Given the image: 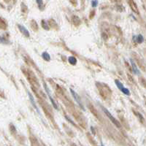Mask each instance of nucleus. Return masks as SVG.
<instances>
[{"label":"nucleus","instance_id":"1","mask_svg":"<svg viewBox=\"0 0 146 146\" xmlns=\"http://www.w3.org/2000/svg\"><path fill=\"white\" fill-rule=\"evenodd\" d=\"M101 109H102V110L104 112V113L107 115V116L110 119V121H112V123H113V124H114L117 127L120 128V127L121 126V124L119 123V121H117V120H116V119H115V118L112 115V114H111V113H110V112H109L106 108H104V107H101Z\"/></svg>","mask_w":146,"mask_h":146},{"label":"nucleus","instance_id":"2","mask_svg":"<svg viewBox=\"0 0 146 146\" xmlns=\"http://www.w3.org/2000/svg\"><path fill=\"white\" fill-rule=\"evenodd\" d=\"M70 92H71V94H72V97H74V99H75V101L78 102V104L81 107V108L83 109V110H84V107H83V103H82V101H81V99H80V97L72 90V89H70Z\"/></svg>","mask_w":146,"mask_h":146},{"label":"nucleus","instance_id":"3","mask_svg":"<svg viewBox=\"0 0 146 146\" xmlns=\"http://www.w3.org/2000/svg\"><path fill=\"white\" fill-rule=\"evenodd\" d=\"M128 1H129V4L131 9L132 10V11L137 14H139V10H138L137 5L135 3V1L134 0H128Z\"/></svg>","mask_w":146,"mask_h":146},{"label":"nucleus","instance_id":"4","mask_svg":"<svg viewBox=\"0 0 146 146\" xmlns=\"http://www.w3.org/2000/svg\"><path fill=\"white\" fill-rule=\"evenodd\" d=\"M18 29H19L20 32H21V33L25 36V37H29L30 34H29V31L26 29V27H24L23 26L20 25V24H18Z\"/></svg>","mask_w":146,"mask_h":146},{"label":"nucleus","instance_id":"5","mask_svg":"<svg viewBox=\"0 0 146 146\" xmlns=\"http://www.w3.org/2000/svg\"><path fill=\"white\" fill-rule=\"evenodd\" d=\"M131 63H132V69H133L134 72H135L136 75H140V71H139L138 68L137 67L136 64H135V62L133 61V60H132V59H131Z\"/></svg>","mask_w":146,"mask_h":146},{"label":"nucleus","instance_id":"6","mask_svg":"<svg viewBox=\"0 0 146 146\" xmlns=\"http://www.w3.org/2000/svg\"><path fill=\"white\" fill-rule=\"evenodd\" d=\"M30 25H31L32 29L34 31H37V30H38L39 27H38V25H37V23L36 21H34V20H32V21H31V22H30Z\"/></svg>","mask_w":146,"mask_h":146},{"label":"nucleus","instance_id":"7","mask_svg":"<svg viewBox=\"0 0 146 146\" xmlns=\"http://www.w3.org/2000/svg\"><path fill=\"white\" fill-rule=\"evenodd\" d=\"M89 110L91 111V112L93 113V115L96 117V118H99V115H98V112L97 111V110L95 109V107L92 105V104H89Z\"/></svg>","mask_w":146,"mask_h":146},{"label":"nucleus","instance_id":"8","mask_svg":"<svg viewBox=\"0 0 146 146\" xmlns=\"http://www.w3.org/2000/svg\"><path fill=\"white\" fill-rule=\"evenodd\" d=\"M72 22H73L74 25H75V26H79L80 24V18L78 16H75V15H74L72 17Z\"/></svg>","mask_w":146,"mask_h":146},{"label":"nucleus","instance_id":"9","mask_svg":"<svg viewBox=\"0 0 146 146\" xmlns=\"http://www.w3.org/2000/svg\"><path fill=\"white\" fill-rule=\"evenodd\" d=\"M68 61L72 65H75L77 64V58L74 56H69L68 58Z\"/></svg>","mask_w":146,"mask_h":146},{"label":"nucleus","instance_id":"10","mask_svg":"<svg viewBox=\"0 0 146 146\" xmlns=\"http://www.w3.org/2000/svg\"><path fill=\"white\" fill-rule=\"evenodd\" d=\"M115 85L117 86V87L121 91L124 87V86H123V84H122V83H121L118 80H115Z\"/></svg>","mask_w":146,"mask_h":146},{"label":"nucleus","instance_id":"11","mask_svg":"<svg viewBox=\"0 0 146 146\" xmlns=\"http://www.w3.org/2000/svg\"><path fill=\"white\" fill-rule=\"evenodd\" d=\"M41 26H42V27L44 29H46V30H49V26H48V24L47 23V22L45 21V20H43L42 21V22H41Z\"/></svg>","mask_w":146,"mask_h":146},{"label":"nucleus","instance_id":"12","mask_svg":"<svg viewBox=\"0 0 146 146\" xmlns=\"http://www.w3.org/2000/svg\"><path fill=\"white\" fill-rule=\"evenodd\" d=\"M7 25L6 22L3 20V18H1V24H0L1 29H7Z\"/></svg>","mask_w":146,"mask_h":146},{"label":"nucleus","instance_id":"13","mask_svg":"<svg viewBox=\"0 0 146 146\" xmlns=\"http://www.w3.org/2000/svg\"><path fill=\"white\" fill-rule=\"evenodd\" d=\"M21 11H22L23 13H27V12H28V7L23 3L21 4Z\"/></svg>","mask_w":146,"mask_h":146},{"label":"nucleus","instance_id":"14","mask_svg":"<svg viewBox=\"0 0 146 146\" xmlns=\"http://www.w3.org/2000/svg\"><path fill=\"white\" fill-rule=\"evenodd\" d=\"M28 94H29V99H30V101H31V102H32V104H33V106H34V107L38 111V109H37V107H36V105H35V103H34V98L32 96V94H30V93H28Z\"/></svg>","mask_w":146,"mask_h":146},{"label":"nucleus","instance_id":"15","mask_svg":"<svg viewBox=\"0 0 146 146\" xmlns=\"http://www.w3.org/2000/svg\"><path fill=\"white\" fill-rule=\"evenodd\" d=\"M43 58L45 60H46V61H50V56L49 55L47 52H44V53H43Z\"/></svg>","mask_w":146,"mask_h":146},{"label":"nucleus","instance_id":"16","mask_svg":"<svg viewBox=\"0 0 146 146\" xmlns=\"http://www.w3.org/2000/svg\"><path fill=\"white\" fill-rule=\"evenodd\" d=\"M136 40H137V42L138 43H142L144 41V38H143V37L142 34H139V35L137 36Z\"/></svg>","mask_w":146,"mask_h":146},{"label":"nucleus","instance_id":"17","mask_svg":"<svg viewBox=\"0 0 146 146\" xmlns=\"http://www.w3.org/2000/svg\"><path fill=\"white\" fill-rule=\"evenodd\" d=\"M121 91L125 94V95H130V91H129V90L128 89H126V88H124L122 90H121Z\"/></svg>","mask_w":146,"mask_h":146},{"label":"nucleus","instance_id":"18","mask_svg":"<svg viewBox=\"0 0 146 146\" xmlns=\"http://www.w3.org/2000/svg\"><path fill=\"white\" fill-rule=\"evenodd\" d=\"M49 98H50V101H51V103H52V104H53V107L55 108V109H58V107H57V104H56V102L54 101V100H53V99L51 97L50 95H49Z\"/></svg>","mask_w":146,"mask_h":146},{"label":"nucleus","instance_id":"19","mask_svg":"<svg viewBox=\"0 0 146 146\" xmlns=\"http://www.w3.org/2000/svg\"><path fill=\"white\" fill-rule=\"evenodd\" d=\"M140 82L141 85H142L143 87L146 88V80H145V79H143V78H140Z\"/></svg>","mask_w":146,"mask_h":146},{"label":"nucleus","instance_id":"20","mask_svg":"<svg viewBox=\"0 0 146 146\" xmlns=\"http://www.w3.org/2000/svg\"><path fill=\"white\" fill-rule=\"evenodd\" d=\"M98 3H99V2H98L97 0H93V1H91L92 7H97Z\"/></svg>","mask_w":146,"mask_h":146},{"label":"nucleus","instance_id":"21","mask_svg":"<svg viewBox=\"0 0 146 146\" xmlns=\"http://www.w3.org/2000/svg\"><path fill=\"white\" fill-rule=\"evenodd\" d=\"M10 132H12V133H15V132H16L15 127L12 124H11V125H10Z\"/></svg>","mask_w":146,"mask_h":146},{"label":"nucleus","instance_id":"22","mask_svg":"<svg viewBox=\"0 0 146 146\" xmlns=\"http://www.w3.org/2000/svg\"><path fill=\"white\" fill-rule=\"evenodd\" d=\"M36 1H37V3L38 4V5H39L40 7H42V6L43 5V0H36Z\"/></svg>","mask_w":146,"mask_h":146},{"label":"nucleus","instance_id":"23","mask_svg":"<svg viewBox=\"0 0 146 146\" xmlns=\"http://www.w3.org/2000/svg\"><path fill=\"white\" fill-rule=\"evenodd\" d=\"M91 15H90V18L91 19V18H92V15L94 16V14H95V11H91Z\"/></svg>","mask_w":146,"mask_h":146},{"label":"nucleus","instance_id":"24","mask_svg":"<svg viewBox=\"0 0 146 146\" xmlns=\"http://www.w3.org/2000/svg\"><path fill=\"white\" fill-rule=\"evenodd\" d=\"M4 1H6V2H9L10 0H4Z\"/></svg>","mask_w":146,"mask_h":146}]
</instances>
